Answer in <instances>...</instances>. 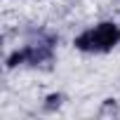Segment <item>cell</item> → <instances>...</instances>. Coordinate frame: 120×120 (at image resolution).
I'll use <instances>...</instances> for the list:
<instances>
[{
  "label": "cell",
  "mask_w": 120,
  "mask_h": 120,
  "mask_svg": "<svg viewBox=\"0 0 120 120\" xmlns=\"http://www.w3.org/2000/svg\"><path fill=\"white\" fill-rule=\"evenodd\" d=\"M115 42H118V28H115V24H108V21H104L75 38V47L82 52H106Z\"/></svg>",
  "instance_id": "obj_1"
},
{
  "label": "cell",
  "mask_w": 120,
  "mask_h": 120,
  "mask_svg": "<svg viewBox=\"0 0 120 120\" xmlns=\"http://www.w3.org/2000/svg\"><path fill=\"white\" fill-rule=\"evenodd\" d=\"M52 56V47L49 45H28L24 47L21 52H14L10 56V66H19V64H40V61H47Z\"/></svg>",
  "instance_id": "obj_2"
}]
</instances>
